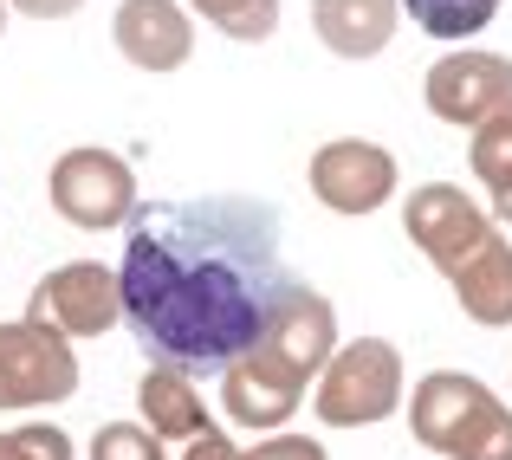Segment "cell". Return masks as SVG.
Masks as SVG:
<instances>
[{
	"mask_svg": "<svg viewBox=\"0 0 512 460\" xmlns=\"http://www.w3.org/2000/svg\"><path fill=\"white\" fill-rule=\"evenodd\" d=\"M448 286H454V305H461L474 324L506 331V324H512V240L493 234L480 253H467V260L454 266Z\"/></svg>",
	"mask_w": 512,
	"mask_h": 460,
	"instance_id": "4fadbf2b",
	"label": "cell"
},
{
	"mask_svg": "<svg viewBox=\"0 0 512 460\" xmlns=\"http://www.w3.org/2000/svg\"><path fill=\"white\" fill-rule=\"evenodd\" d=\"M402 234L422 247V260L435 266L441 279L454 273V266L467 260V253H480L493 234H500V221H493L487 208H480L467 188L454 182H422L409 201H402Z\"/></svg>",
	"mask_w": 512,
	"mask_h": 460,
	"instance_id": "52a82bcc",
	"label": "cell"
},
{
	"mask_svg": "<svg viewBox=\"0 0 512 460\" xmlns=\"http://www.w3.org/2000/svg\"><path fill=\"white\" fill-rule=\"evenodd\" d=\"M422 98L441 124L487 130L500 117H512V59L506 52H487V46H454L428 65Z\"/></svg>",
	"mask_w": 512,
	"mask_h": 460,
	"instance_id": "5b68a950",
	"label": "cell"
},
{
	"mask_svg": "<svg viewBox=\"0 0 512 460\" xmlns=\"http://www.w3.org/2000/svg\"><path fill=\"white\" fill-rule=\"evenodd\" d=\"M195 20H208L214 33L240 39V46H260L279 33V0H182Z\"/></svg>",
	"mask_w": 512,
	"mask_h": 460,
	"instance_id": "ac0fdd59",
	"label": "cell"
},
{
	"mask_svg": "<svg viewBox=\"0 0 512 460\" xmlns=\"http://www.w3.org/2000/svg\"><path fill=\"white\" fill-rule=\"evenodd\" d=\"M402 396H409V370H402V350L389 337L338 344L312 383V409L325 428H376L402 409Z\"/></svg>",
	"mask_w": 512,
	"mask_h": 460,
	"instance_id": "7a4b0ae2",
	"label": "cell"
},
{
	"mask_svg": "<svg viewBox=\"0 0 512 460\" xmlns=\"http://www.w3.org/2000/svg\"><path fill=\"white\" fill-rule=\"evenodd\" d=\"M26 318L52 324L59 337H104L111 324H124V286L117 266L104 260H65L26 292Z\"/></svg>",
	"mask_w": 512,
	"mask_h": 460,
	"instance_id": "8992f818",
	"label": "cell"
},
{
	"mask_svg": "<svg viewBox=\"0 0 512 460\" xmlns=\"http://www.w3.org/2000/svg\"><path fill=\"white\" fill-rule=\"evenodd\" d=\"M402 0H312V33L338 59H376L389 52Z\"/></svg>",
	"mask_w": 512,
	"mask_h": 460,
	"instance_id": "7c38bea8",
	"label": "cell"
},
{
	"mask_svg": "<svg viewBox=\"0 0 512 460\" xmlns=\"http://www.w3.org/2000/svg\"><path fill=\"white\" fill-rule=\"evenodd\" d=\"M480 396H487V383H480V376H467V370H428L422 383H415V396H402V409H409L415 441L441 454L454 441V428L474 415Z\"/></svg>",
	"mask_w": 512,
	"mask_h": 460,
	"instance_id": "5bb4252c",
	"label": "cell"
},
{
	"mask_svg": "<svg viewBox=\"0 0 512 460\" xmlns=\"http://www.w3.org/2000/svg\"><path fill=\"white\" fill-rule=\"evenodd\" d=\"M286 279L279 208L260 195L150 201L124 227V324L150 363L221 370L260 337Z\"/></svg>",
	"mask_w": 512,
	"mask_h": 460,
	"instance_id": "6da1fadb",
	"label": "cell"
},
{
	"mask_svg": "<svg viewBox=\"0 0 512 460\" xmlns=\"http://www.w3.org/2000/svg\"><path fill=\"white\" fill-rule=\"evenodd\" d=\"M487 214H493L500 227H512V175H506L500 188H487Z\"/></svg>",
	"mask_w": 512,
	"mask_h": 460,
	"instance_id": "d4e9b609",
	"label": "cell"
},
{
	"mask_svg": "<svg viewBox=\"0 0 512 460\" xmlns=\"http://www.w3.org/2000/svg\"><path fill=\"white\" fill-rule=\"evenodd\" d=\"M305 389L312 383H299V376H292L286 363H273L260 344H247L240 357L221 363V409H227V422L247 428V435H279V428L299 415Z\"/></svg>",
	"mask_w": 512,
	"mask_h": 460,
	"instance_id": "30bf717a",
	"label": "cell"
},
{
	"mask_svg": "<svg viewBox=\"0 0 512 460\" xmlns=\"http://www.w3.org/2000/svg\"><path fill=\"white\" fill-rule=\"evenodd\" d=\"M441 460H512V409L493 389L474 402V415L454 428V441L441 448Z\"/></svg>",
	"mask_w": 512,
	"mask_h": 460,
	"instance_id": "2e32d148",
	"label": "cell"
},
{
	"mask_svg": "<svg viewBox=\"0 0 512 460\" xmlns=\"http://www.w3.org/2000/svg\"><path fill=\"white\" fill-rule=\"evenodd\" d=\"M0 460H78V448L52 422H20V428L0 435Z\"/></svg>",
	"mask_w": 512,
	"mask_h": 460,
	"instance_id": "ffe728a7",
	"label": "cell"
},
{
	"mask_svg": "<svg viewBox=\"0 0 512 460\" xmlns=\"http://www.w3.org/2000/svg\"><path fill=\"white\" fill-rule=\"evenodd\" d=\"M13 13H26V20H72L85 0H7Z\"/></svg>",
	"mask_w": 512,
	"mask_h": 460,
	"instance_id": "cb8c5ba5",
	"label": "cell"
},
{
	"mask_svg": "<svg viewBox=\"0 0 512 460\" xmlns=\"http://www.w3.org/2000/svg\"><path fill=\"white\" fill-rule=\"evenodd\" d=\"M247 460H331L318 448L312 435H292V428H279V435H260V448H247Z\"/></svg>",
	"mask_w": 512,
	"mask_h": 460,
	"instance_id": "7402d4cb",
	"label": "cell"
},
{
	"mask_svg": "<svg viewBox=\"0 0 512 460\" xmlns=\"http://www.w3.org/2000/svg\"><path fill=\"white\" fill-rule=\"evenodd\" d=\"M46 195H52V214L85 234H104V227H130V214L143 208V188H137V169H130L117 150H98V143H78L52 162L46 175Z\"/></svg>",
	"mask_w": 512,
	"mask_h": 460,
	"instance_id": "3957f363",
	"label": "cell"
},
{
	"mask_svg": "<svg viewBox=\"0 0 512 460\" xmlns=\"http://www.w3.org/2000/svg\"><path fill=\"white\" fill-rule=\"evenodd\" d=\"M0 33H7V0H0Z\"/></svg>",
	"mask_w": 512,
	"mask_h": 460,
	"instance_id": "484cf974",
	"label": "cell"
},
{
	"mask_svg": "<svg viewBox=\"0 0 512 460\" xmlns=\"http://www.w3.org/2000/svg\"><path fill=\"white\" fill-rule=\"evenodd\" d=\"M312 195L325 201L331 214H376V208H389L396 201V188H402V169H396V156L383 150V143H370V137H331V143H318L312 150Z\"/></svg>",
	"mask_w": 512,
	"mask_h": 460,
	"instance_id": "ba28073f",
	"label": "cell"
},
{
	"mask_svg": "<svg viewBox=\"0 0 512 460\" xmlns=\"http://www.w3.org/2000/svg\"><path fill=\"white\" fill-rule=\"evenodd\" d=\"M253 344H260L273 363H286L299 383H318V370L331 363V350L344 344L338 337V305H331L318 286H305V279H286V292L273 299V311H266V324H260Z\"/></svg>",
	"mask_w": 512,
	"mask_h": 460,
	"instance_id": "9c48e42d",
	"label": "cell"
},
{
	"mask_svg": "<svg viewBox=\"0 0 512 460\" xmlns=\"http://www.w3.org/2000/svg\"><path fill=\"white\" fill-rule=\"evenodd\" d=\"M500 7L506 0H402V13H409L428 39H448V46H467L474 33H487Z\"/></svg>",
	"mask_w": 512,
	"mask_h": 460,
	"instance_id": "e0dca14e",
	"label": "cell"
},
{
	"mask_svg": "<svg viewBox=\"0 0 512 460\" xmlns=\"http://www.w3.org/2000/svg\"><path fill=\"white\" fill-rule=\"evenodd\" d=\"M182 460H247V448H240L221 422H208V428H195V435L182 441Z\"/></svg>",
	"mask_w": 512,
	"mask_h": 460,
	"instance_id": "603a6c76",
	"label": "cell"
},
{
	"mask_svg": "<svg viewBox=\"0 0 512 460\" xmlns=\"http://www.w3.org/2000/svg\"><path fill=\"white\" fill-rule=\"evenodd\" d=\"M78 350L72 337H59L52 324L7 318L0 324V415L52 409V402L78 396Z\"/></svg>",
	"mask_w": 512,
	"mask_h": 460,
	"instance_id": "277c9868",
	"label": "cell"
},
{
	"mask_svg": "<svg viewBox=\"0 0 512 460\" xmlns=\"http://www.w3.org/2000/svg\"><path fill=\"white\" fill-rule=\"evenodd\" d=\"M137 415L156 441H188L195 428H208V396L195 389V370L150 363L143 383H137Z\"/></svg>",
	"mask_w": 512,
	"mask_h": 460,
	"instance_id": "9a60e30c",
	"label": "cell"
},
{
	"mask_svg": "<svg viewBox=\"0 0 512 460\" xmlns=\"http://www.w3.org/2000/svg\"><path fill=\"white\" fill-rule=\"evenodd\" d=\"M91 460H169V454L143 422H104L91 435Z\"/></svg>",
	"mask_w": 512,
	"mask_h": 460,
	"instance_id": "44dd1931",
	"label": "cell"
},
{
	"mask_svg": "<svg viewBox=\"0 0 512 460\" xmlns=\"http://www.w3.org/2000/svg\"><path fill=\"white\" fill-rule=\"evenodd\" d=\"M111 39L137 72H182L195 59V13L182 0H124Z\"/></svg>",
	"mask_w": 512,
	"mask_h": 460,
	"instance_id": "8fae6325",
	"label": "cell"
},
{
	"mask_svg": "<svg viewBox=\"0 0 512 460\" xmlns=\"http://www.w3.org/2000/svg\"><path fill=\"white\" fill-rule=\"evenodd\" d=\"M467 162H474L480 188H500L512 175V117H500L487 130H467Z\"/></svg>",
	"mask_w": 512,
	"mask_h": 460,
	"instance_id": "d6986e66",
	"label": "cell"
}]
</instances>
